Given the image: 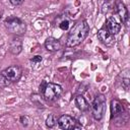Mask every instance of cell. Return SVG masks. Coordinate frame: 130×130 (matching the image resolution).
Listing matches in <instances>:
<instances>
[{
	"label": "cell",
	"instance_id": "obj_1",
	"mask_svg": "<svg viewBox=\"0 0 130 130\" xmlns=\"http://www.w3.org/2000/svg\"><path fill=\"white\" fill-rule=\"evenodd\" d=\"M88 31H89V25L87 24L86 20L81 19V20L77 21L73 25V27L71 28V30L68 35L66 46L70 47V48L78 46L87 37Z\"/></svg>",
	"mask_w": 130,
	"mask_h": 130
},
{
	"label": "cell",
	"instance_id": "obj_2",
	"mask_svg": "<svg viewBox=\"0 0 130 130\" xmlns=\"http://www.w3.org/2000/svg\"><path fill=\"white\" fill-rule=\"evenodd\" d=\"M40 91L45 100L54 101L61 95L63 89L62 86L59 84L52 82H43V84L40 86Z\"/></svg>",
	"mask_w": 130,
	"mask_h": 130
},
{
	"label": "cell",
	"instance_id": "obj_3",
	"mask_svg": "<svg viewBox=\"0 0 130 130\" xmlns=\"http://www.w3.org/2000/svg\"><path fill=\"white\" fill-rule=\"evenodd\" d=\"M4 24L10 32H12L13 35H16V36L23 35L25 32V29H26L25 23L20 18L15 17V16L7 17L4 21Z\"/></svg>",
	"mask_w": 130,
	"mask_h": 130
},
{
	"label": "cell",
	"instance_id": "obj_4",
	"mask_svg": "<svg viewBox=\"0 0 130 130\" xmlns=\"http://www.w3.org/2000/svg\"><path fill=\"white\" fill-rule=\"evenodd\" d=\"M105 112H106V98L103 94H99L95 96L91 106L92 117L95 120H101L104 117Z\"/></svg>",
	"mask_w": 130,
	"mask_h": 130
},
{
	"label": "cell",
	"instance_id": "obj_5",
	"mask_svg": "<svg viewBox=\"0 0 130 130\" xmlns=\"http://www.w3.org/2000/svg\"><path fill=\"white\" fill-rule=\"evenodd\" d=\"M21 74H22V70L19 66L17 65H12V66H9L7 67L6 69H4L0 75L3 76L9 83H12V82H17L20 77H21Z\"/></svg>",
	"mask_w": 130,
	"mask_h": 130
},
{
	"label": "cell",
	"instance_id": "obj_6",
	"mask_svg": "<svg viewBox=\"0 0 130 130\" xmlns=\"http://www.w3.org/2000/svg\"><path fill=\"white\" fill-rule=\"evenodd\" d=\"M58 126L61 128V129H64V130H69V129H73V128H76V120L69 116V115H62L59 117L58 121Z\"/></svg>",
	"mask_w": 130,
	"mask_h": 130
},
{
	"label": "cell",
	"instance_id": "obj_7",
	"mask_svg": "<svg viewBox=\"0 0 130 130\" xmlns=\"http://www.w3.org/2000/svg\"><path fill=\"white\" fill-rule=\"evenodd\" d=\"M98 38L107 47H113L115 45V42H116L114 35L110 34L106 28H102L98 31Z\"/></svg>",
	"mask_w": 130,
	"mask_h": 130
},
{
	"label": "cell",
	"instance_id": "obj_8",
	"mask_svg": "<svg viewBox=\"0 0 130 130\" xmlns=\"http://www.w3.org/2000/svg\"><path fill=\"white\" fill-rule=\"evenodd\" d=\"M106 27H107V30L112 34V35H116L120 31L121 29V24L116 20L115 17L113 16H110L108 17L107 21H106Z\"/></svg>",
	"mask_w": 130,
	"mask_h": 130
},
{
	"label": "cell",
	"instance_id": "obj_9",
	"mask_svg": "<svg viewBox=\"0 0 130 130\" xmlns=\"http://www.w3.org/2000/svg\"><path fill=\"white\" fill-rule=\"evenodd\" d=\"M45 48L50 52H56V51L60 50L61 44L57 39L50 37L45 41Z\"/></svg>",
	"mask_w": 130,
	"mask_h": 130
},
{
	"label": "cell",
	"instance_id": "obj_10",
	"mask_svg": "<svg viewBox=\"0 0 130 130\" xmlns=\"http://www.w3.org/2000/svg\"><path fill=\"white\" fill-rule=\"evenodd\" d=\"M116 11L119 14L122 22H126L128 20V10H127L125 4L122 1H117L116 2Z\"/></svg>",
	"mask_w": 130,
	"mask_h": 130
},
{
	"label": "cell",
	"instance_id": "obj_11",
	"mask_svg": "<svg viewBox=\"0 0 130 130\" xmlns=\"http://www.w3.org/2000/svg\"><path fill=\"white\" fill-rule=\"evenodd\" d=\"M111 117L113 118V117H116V116H118V115H120V114H122V113H124V107H123V105L119 102V101H117V100H113V101H111Z\"/></svg>",
	"mask_w": 130,
	"mask_h": 130
},
{
	"label": "cell",
	"instance_id": "obj_12",
	"mask_svg": "<svg viewBox=\"0 0 130 130\" xmlns=\"http://www.w3.org/2000/svg\"><path fill=\"white\" fill-rule=\"evenodd\" d=\"M75 105H76V107H77L81 112L88 111V109H89L88 103L86 102V100H85V99L83 98V95H81V94L76 95V98H75Z\"/></svg>",
	"mask_w": 130,
	"mask_h": 130
},
{
	"label": "cell",
	"instance_id": "obj_13",
	"mask_svg": "<svg viewBox=\"0 0 130 130\" xmlns=\"http://www.w3.org/2000/svg\"><path fill=\"white\" fill-rule=\"evenodd\" d=\"M22 49V43H21V40L18 39V38H14L12 41H11V44H10V52L14 55H17L20 53Z\"/></svg>",
	"mask_w": 130,
	"mask_h": 130
},
{
	"label": "cell",
	"instance_id": "obj_14",
	"mask_svg": "<svg viewBox=\"0 0 130 130\" xmlns=\"http://www.w3.org/2000/svg\"><path fill=\"white\" fill-rule=\"evenodd\" d=\"M55 125H56V119H55L54 115L51 114V115L48 116V118H47V120H46V126H47L48 128H53Z\"/></svg>",
	"mask_w": 130,
	"mask_h": 130
},
{
	"label": "cell",
	"instance_id": "obj_15",
	"mask_svg": "<svg viewBox=\"0 0 130 130\" xmlns=\"http://www.w3.org/2000/svg\"><path fill=\"white\" fill-rule=\"evenodd\" d=\"M59 26H60L61 29H63V30H67L68 27H69V20H68V19H63V20L59 23Z\"/></svg>",
	"mask_w": 130,
	"mask_h": 130
},
{
	"label": "cell",
	"instance_id": "obj_16",
	"mask_svg": "<svg viewBox=\"0 0 130 130\" xmlns=\"http://www.w3.org/2000/svg\"><path fill=\"white\" fill-rule=\"evenodd\" d=\"M122 85L125 87V89H128V87H129V77H128V75L125 76L124 78H122Z\"/></svg>",
	"mask_w": 130,
	"mask_h": 130
},
{
	"label": "cell",
	"instance_id": "obj_17",
	"mask_svg": "<svg viewBox=\"0 0 130 130\" xmlns=\"http://www.w3.org/2000/svg\"><path fill=\"white\" fill-rule=\"evenodd\" d=\"M9 1H10V3H11L12 5H14V6H18V5L22 4L24 0H9Z\"/></svg>",
	"mask_w": 130,
	"mask_h": 130
},
{
	"label": "cell",
	"instance_id": "obj_18",
	"mask_svg": "<svg viewBox=\"0 0 130 130\" xmlns=\"http://www.w3.org/2000/svg\"><path fill=\"white\" fill-rule=\"evenodd\" d=\"M41 61H42V57L39 56V55L35 56V57L31 59V62H32V63H39V62H41Z\"/></svg>",
	"mask_w": 130,
	"mask_h": 130
}]
</instances>
